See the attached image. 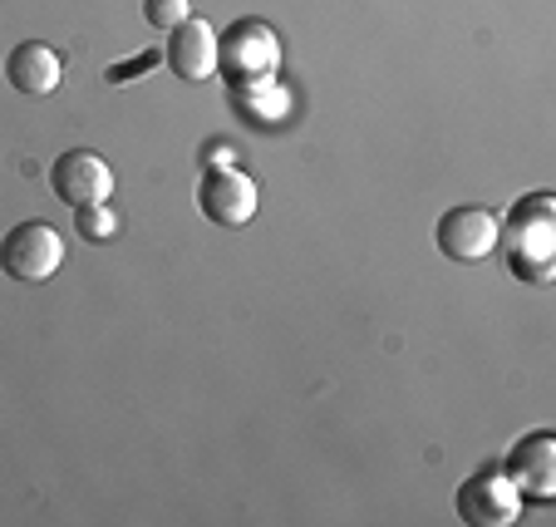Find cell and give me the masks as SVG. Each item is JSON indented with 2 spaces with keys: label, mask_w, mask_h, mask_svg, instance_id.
Listing matches in <instances>:
<instances>
[{
  "label": "cell",
  "mask_w": 556,
  "mask_h": 527,
  "mask_svg": "<svg viewBox=\"0 0 556 527\" xmlns=\"http://www.w3.org/2000/svg\"><path fill=\"white\" fill-rule=\"evenodd\" d=\"M497 247H507V272L527 286L556 281V198L552 192H527L513 202L507 227H497Z\"/></svg>",
  "instance_id": "6da1fadb"
},
{
  "label": "cell",
  "mask_w": 556,
  "mask_h": 527,
  "mask_svg": "<svg viewBox=\"0 0 556 527\" xmlns=\"http://www.w3.org/2000/svg\"><path fill=\"white\" fill-rule=\"evenodd\" d=\"M74 233L85 242H114L118 237V212L109 202H94V208H74Z\"/></svg>",
  "instance_id": "7c38bea8"
},
{
  "label": "cell",
  "mask_w": 556,
  "mask_h": 527,
  "mask_svg": "<svg viewBox=\"0 0 556 527\" xmlns=\"http://www.w3.org/2000/svg\"><path fill=\"white\" fill-rule=\"evenodd\" d=\"M231 109L252 128H281L286 114H291V95H286L281 79H262V85L231 89Z\"/></svg>",
  "instance_id": "8fae6325"
},
{
  "label": "cell",
  "mask_w": 556,
  "mask_h": 527,
  "mask_svg": "<svg viewBox=\"0 0 556 527\" xmlns=\"http://www.w3.org/2000/svg\"><path fill=\"white\" fill-rule=\"evenodd\" d=\"M217 74L227 79V89L242 85H262L281 74V35L266 21L247 15V21H231L217 35Z\"/></svg>",
  "instance_id": "7a4b0ae2"
},
{
  "label": "cell",
  "mask_w": 556,
  "mask_h": 527,
  "mask_svg": "<svg viewBox=\"0 0 556 527\" xmlns=\"http://www.w3.org/2000/svg\"><path fill=\"white\" fill-rule=\"evenodd\" d=\"M453 507L468 527H513L522 517V488L507 478L503 464H483L478 474H468L458 484Z\"/></svg>",
  "instance_id": "3957f363"
},
{
  "label": "cell",
  "mask_w": 556,
  "mask_h": 527,
  "mask_svg": "<svg viewBox=\"0 0 556 527\" xmlns=\"http://www.w3.org/2000/svg\"><path fill=\"white\" fill-rule=\"evenodd\" d=\"M503 468H507V478L522 488V498L546 503V498L556 493V434L532 429L527 439H517L513 449H507Z\"/></svg>",
  "instance_id": "9c48e42d"
},
{
  "label": "cell",
  "mask_w": 556,
  "mask_h": 527,
  "mask_svg": "<svg viewBox=\"0 0 556 527\" xmlns=\"http://www.w3.org/2000/svg\"><path fill=\"white\" fill-rule=\"evenodd\" d=\"M198 208L207 222H217V227H247V222L256 217V208H262V192H256V183L247 178L242 168H212L202 173L198 183Z\"/></svg>",
  "instance_id": "8992f818"
},
{
  "label": "cell",
  "mask_w": 556,
  "mask_h": 527,
  "mask_svg": "<svg viewBox=\"0 0 556 527\" xmlns=\"http://www.w3.org/2000/svg\"><path fill=\"white\" fill-rule=\"evenodd\" d=\"M188 15H192V0H143V21L163 35H168L173 25H182Z\"/></svg>",
  "instance_id": "4fadbf2b"
},
{
  "label": "cell",
  "mask_w": 556,
  "mask_h": 527,
  "mask_svg": "<svg viewBox=\"0 0 556 527\" xmlns=\"http://www.w3.org/2000/svg\"><path fill=\"white\" fill-rule=\"evenodd\" d=\"M163 64L173 70V79H188V85L212 79L217 74V30L207 21H198V15H188L163 40Z\"/></svg>",
  "instance_id": "ba28073f"
},
{
  "label": "cell",
  "mask_w": 556,
  "mask_h": 527,
  "mask_svg": "<svg viewBox=\"0 0 556 527\" xmlns=\"http://www.w3.org/2000/svg\"><path fill=\"white\" fill-rule=\"evenodd\" d=\"M64 266V237L50 222H15L11 233L0 237V272L11 281L40 286Z\"/></svg>",
  "instance_id": "277c9868"
},
{
  "label": "cell",
  "mask_w": 556,
  "mask_h": 527,
  "mask_svg": "<svg viewBox=\"0 0 556 527\" xmlns=\"http://www.w3.org/2000/svg\"><path fill=\"white\" fill-rule=\"evenodd\" d=\"M50 192L64 208H94V202L114 198V168L99 159L94 148H70L50 163Z\"/></svg>",
  "instance_id": "5b68a950"
},
{
  "label": "cell",
  "mask_w": 556,
  "mask_h": 527,
  "mask_svg": "<svg viewBox=\"0 0 556 527\" xmlns=\"http://www.w3.org/2000/svg\"><path fill=\"white\" fill-rule=\"evenodd\" d=\"M60 79H64V64L45 40H21L11 54H5V85H11L15 95L45 99L60 89Z\"/></svg>",
  "instance_id": "30bf717a"
},
{
  "label": "cell",
  "mask_w": 556,
  "mask_h": 527,
  "mask_svg": "<svg viewBox=\"0 0 556 527\" xmlns=\"http://www.w3.org/2000/svg\"><path fill=\"white\" fill-rule=\"evenodd\" d=\"M433 242L448 262H488L497 252V217L488 208H448L433 227Z\"/></svg>",
  "instance_id": "52a82bcc"
}]
</instances>
